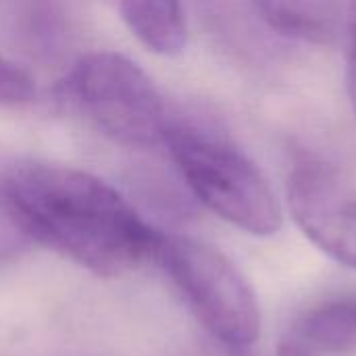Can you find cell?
<instances>
[{
	"instance_id": "cell-2",
	"label": "cell",
	"mask_w": 356,
	"mask_h": 356,
	"mask_svg": "<svg viewBox=\"0 0 356 356\" xmlns=\"http://www.w3.org/2000/svg\"><path fill=\"white\" fill-rule=\"evenodd\" d=\"M165 148L190 192L209 211L252 236L280 232L284 217L269 181L227 138L173 117Z\"/></svg>"
},
{
	"instance_id": "cell-8",
	"label": "cell",
	"mask_w": 356,
	"mask_h": 356,
	"mask_svg": "<svg viewBox=\"0 0 356 356\" xmlns=\"http://www.w3.org/2000/svg\"><path fill=\"white\" fill-rule=\"evenodd\" d=\"M265 23L282 35L332 44L340 33V0H254Z\"/></svg>"
},
{
	"instance_id": "cell-1",
	"label": "cell",
	"mask_w": 356,
	"mask_h": 356,
	"mask_svg": "<svg viewBox=\"0 0 356 356\" xmlns=\"http://www.w3.org/2000/svg\"><path fill=\"white\" fill-rule=\"evenodd\" d=\"M0 213L23 238L100 277L150 259L159 232L100 177L33 159L0 165Z\"/></svg>"
},
{
	"instance_id": "cell-4",
	"label": "cell",
	"mask_w": 356,
	"mask_h": 356,
	"mask_svg": "<svg viewBox=\"0 0 356 356\" xmlns=\"http://www.w3.org/2000/svg\"><path fill=\"white\" fill-rule=\"evenodd\" d=\"M150 259L161 265L202 327L232 356H246L261 336L254 292L238 267L217 248L156 232Z\"/></svg>"
},
{
	"instance_id": "cell-11",
	"label": "cell",
	"mask_w": 356,
	"mask_h": 356,
	"mask_svg": "<svg viewBox=\"0 0 356 356\" xmlns=\"http://www.w3.org/2000/svg\"><path fill=\"white\" fill-rule=\"evenodd\" d=\"M277 356H313V355H309V353H305V350H300V348H296V346H290V344L282 342V344H280V350H277Z\"/></svg>"
},
{
	"instance_id": "cell-9",
	"label": "cell",
	"mask_w": 356,
	"mask_h": 356,
	"mask_svg": "<svg viewBox=\"0 0 356 356\" xmlns=\"http://www.w3.org/2000/svg\"><path fill=\"white\" fill-rule=\"evenodd\" d=\"M35 98V83L27 71L0 52V106H21Z\"/></svg>"
},
{
	"instance_id": "cell-10",
	"label": "cell",
	"mask_w": 356,
	"mask_h": 356,
	"mask_svg": "<svg viewBox=\"0 0 356 356\" xmlns=\"http://www.w3.org/2000/svg\"><path fill=\"white\" fill-rule=\"evenodd\" d=\"M348 60H346V79H348V96L356 117V0L348 2Z\"/></svg>"
},
{
	"instance_id": "cell-3",
	"label": "cell",
	"mask_w": 356,
	"mask_h": 356,
	"mask_svg": "<svg viewBox=\"0 0 356 356\" xmlns=\"http://www.w3.org/2000/svg\"><path fill=\"white\" fill-rule=\"evenodd\" d=\"M56 94L119 146L134 150L165 146L173 115L150 77L123 54L98 50L81 56Z\"/></svg>"
},
{
	"instance_id": "cell-6",
	"label": "cell",
	"mask_w": 356,
	"mask_h": 356,
	"mask_svg": "<svg viewBox=\"0 0 356 356\" xmlns=\"http://www.w3.org/2000/svg\"><path fill=\"white\" fill-rule=\"evenodd\" d=\"M284 342L313 356L356 350V292L330 298L300 315Z\"/></svg>"
},
{
	"instance_id": "cell-7",
	"label": "cell",
	"mask_w": 356,
	"mask_h": 356,
	"mask_svg": "<svg viewBox=\"0 0 356 356\" xmlns=\"http://www.w3.org/2000/svg\"><path fill=\"white\" fill-rule=\"evenodd\" d=\"M127 29L156 54H177L186 46L188 29L181 0H104Z\"/></svg>"
},
{
	"instance_id": "cell-5",
	"label": "cell",
	"mask_w": 356,
	"mask_h": 356,
	"mask_svg": "<svg viewBox=\"0 0 356 356\" xmlns=\"http://www.w3.org/2000/svg\"><path fill=\"white\" fill-rule=\"evenodd\" d=\"M286 196L298 229L323 254L356 269V192L340 173L302 156L290 169Z\"/></svg>"
}]
</instances>
